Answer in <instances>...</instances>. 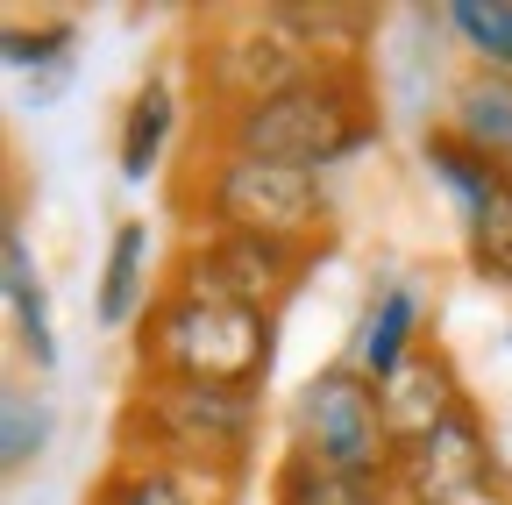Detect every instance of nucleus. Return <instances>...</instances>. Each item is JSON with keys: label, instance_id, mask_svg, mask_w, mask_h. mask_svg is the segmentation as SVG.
<instances>
[{"label": "nucleus", "instance_id": "obj_20", "mask_svg": "<svg viewBox=\"0 0 512 505\" xmlns=\"http://www.w3.org/2000/svg\"><path fill=\"white\" fill-rule=\"evenodd\" d=\"M100 505H200L185 484H178V470L171 463H136V470H121L114 484H107V498Z\"/></svg>", "mask_w": 512, "mask_h": 505}, {"label": "nucleus", "instance_id": "obj_4", "mask_svg": "<svg viewBox=\"0 0 512 505\" xmlns=\"http://www.w3.org/2000/svg\"><path fill=\"white\" fill-rule=\"evenodd\" d=\"M192 207L214 221V235H264V242H299V249H313L320 228H328L320 171L235 157V150H221V164L207 171Z\"/></svg>", "mask_w": 512, "mask_h": 505}, {"label": "nucleus", "instance_id": "obj_8", "mask_svg": "<svg viewBox=\"0 0 512 505\" xmlns=\"http://www.w3.org/2000/svg\"><path fill=\"white\" fill-rule=\"evenodd\" d=\"M392 477H399L406 505H463V498L491 491V484H498V463H491V434H484V420L463 406L448 427H434L427 441L399 449Z\"/></svg>", "mask_w": 512, "mask_h": 505}, {"label": "nucleus", "instance_id": "obj_10", "mask_svg": "<svg viewBox=\"0 0 512 505\" xmlns=\"http://www.w3.org/2000/svg\"><path fill=\"white\" fill-rule=\"evenodd\" d=\"M448 136H463L484 164H498L512 178V72H477L456 93V121H448Z\"/></svg>", "mask_w": 512, "mask_h": 505}, {"label": "nucleus", "instance_id": "obj_13", "mask_svg": "<svg viewBox=\"0 0 512 505\" xmlns=\"http://www.w3.org/2000/svg\"><path fill=\"white\" fill-rule=\"evenodd\" d=\"M143 264H150V228L143 221H121L114 242H107V264H100V299H93L100 328H128L143 313V299H150Z\"/></svg>", "mask_w": 512, "mask_h": 505}, {"label": "nucleus", "instance_id": "obj_12", "mask_svg": "<svg viewBox=\"0 0 512 505\" xmlns=\"http://www.w3.org/2000/svg\"><path fill=\"white\" fill-rule=\"evenodd\" d=\"M0 278H8V313H15V328H22L29 363L50 370V363H57V342H50V292H43L36 264H29V242H22L15 221H8V235H0Z\"/></svg>", "mask_w": 512, "mask_h": 505}, {"label": "nucleus", "instance_id": "obj_15", "mask_svg": "<svg viewBox=\"0 0 512 505\" xmlns=\"http://www.w3.org/2000/svg\"><path fill=\"white\" fill-rule=\"evenodd\" d=\"M420 157H427V171H434V178L448 185V193H456L463 221H470L477 207H491V200L505 193V185H512V178H505L498 164H484V157H477V150H470L463 136H448V129H434V136L420 143Z\"/></svg>", "mask_w": 512, "mask_h": 505}, {"label": "nucleus", "instance_id": "obj_5", "mask_svg": "<svg viewBox=\"0 0 512 505\" xmlns=\"http://www.w3.org/2000/svg\"><path fill=\"white\" fill-rule=\"evenodd\" d=\"M128 434L157 449L150 463H214V470H235L249 456V434H256V392L150 377V392L136 399Z\"/></svg>", "mask_w": 512, "mask_h": 505}, {"label": "nucleus", "instance_id": "obj_17", "mask_svg": "<svg viewBox=\"0 0 512 505\" xmlns=\"http://www.w3.org/2000/svg\"><path fill=\"white\" fill-rule=\"evenodd\" d=\"M43 449H50V406L29 392H8V413H0V463H8V477H22Z\"/></svg>", "mask_w": 512, "mask_h": 505}, {"label": "nucleus", "instance_id": "obj_7", "mask_svg": "<svg viewBox=\"0 0 512 505\" xmlns=\"http://www.w3.org/2000/svg\"><path fill=\"white\" fill-rule=\"evenodd\" d=\"M313 264V249L299 242H264V235H200L185 242V257L171 271V285L185 292H221V299H242L256 313H271Z\"/></svg>", "mask_w": 512, "mask_h": 505}, {"label": "nucleus", "instance_id": "obj_18", "mask_svg": "<svg viewBox=\"0 0 512 505\" xmlns=\"http://www.w3.org/2000/svg\"><path fill=\"white\" fill-rule=\"evenodd\" d=\"M463 228H470V264H477L484 278L512 285V185H505L491 207H477Z\"/></svg>", "mask_w": 512, "mask_h": 505}, {"label": "nucleus", "instance_id": "obj_14", "mask_svg": "<svg viewBox=\"0 0 512 505\" xmlns=\"http://www.w3.org/2000/svg\"><path fill=\"white\" fill-rule=\"evenodd\" d=\"M171 121H178V100H171V79H143L136 100H128L121 114V178L128 185H143L171 143Z\"/></svg>", "mask_w": 512, "mask_h": 505}, {"label": "nucleus", "instance_id": "obj_1", "mask_svg": "<svg viewBox=\"0 0 512 505\" xmlns=\"http://www.w3.org/2000/svg\"><path fill=\"white\" fill-rule=\"evenodd\" d=\"M271 349H278L271 313L221 299V292L164 285L150 299V321H143V363H150V377H171V385L256 392L271 370Z\"/></svg>", "mask_w": 512, "mask_h": 505}, {"label": "nucleus", "instance_id": "obj_6", "mask_svg": "<svg viewBox=\"0 0 512 505\" xmlns=\"http://www.w3.org/2000/svg\"><path fill=\"white\" fill-rule=\"evenodd\" d=\"M320 72H328V57L306 43V29L285 8H271V15H256V22H235L214 43L207 86H214V100L228 114H242V107H264V100H278V93H292V86H306Z\"/></svg>", "mask_w": 512, "mask_h": 505}, {"label": "nucleus", "instance_id": "obj_11", "mask_svg": "<svg viewBox=\"0 0 512 505\" xmlns=\"http://www.w3.org/2000/svg\"><path fill=\"white\" fill-rule=\"evenodd\" d=\"M413 335H420V292L413 285H384L363 313V335H356V370L370 385H384L406 356H413Z\"/></svg>", "mask_w": 512, "mask_h": 505}, {"label": "nucleus", "instance_id": "obj_16", "mask_svg": "<svg viewBox=\"0 0 512 505\" xmlns=\"http://www.w3.org/2000/svg\"><path fill=\"white\" fill-rule=\"evenodd\" d=\"M448 22L491 72H512V0H448Z\"/></svg>", "mask_w": 512, "mask_h": 505}, {"label": "nucleus", "instance_id": "obj_2", "mask_svg": "<svg viewBox=\"0 0 512 505\" xmlns=\"http://www.w3.org/2000/svg\"><path fill=\"white\" fill-rule=\"evenodd\" d=\"M370 143V107L356 93V79L342 65H328L320 79L228 114V150L235 157H264V164H299V171H328L349 150Z\"/></svg>", "mask_w": 512, "mask_h": 505}, {"label": "nucleus", "instance_id": "obj_19", "mask_svg": "<svg viewBox=\"0 0 512 505\" xmlns=\"http://www.w3.org/2000/svg\"><path fill=\"white\" fill-rule=\"evenodd\" d=\"M0 50H8V65L29 72V79L50 72V86H43L36 100H50V93L64 86V72H72V29H36V36H29V29H8V36H0Z\"/></svg>", "mask_w": 512, "mask_h": 505}, {"label": "nucleus", "instance_id": "obj_9", "mask_svg": "<svg viewBox=\"0 0 512 505\" xmlns=\"http://www.w3.org/2000/svg\"><path fill=\"white\" fill-rule=\"evenodd\" d=\"M384 399V427H392V449H413V441H427L434 427H448L470 399H463V377L456 363H448L441 349H413L392 377L377 385Z\"/></svg>", "mask_w": 512, "mask_h": 505}, {"label": "nucleus", "instance_id": "obj_3", "mask_svg": "<svg viewBox=\"0 0 512 505\" xmlns=\"http://www.w3.org/2000/svg\"><path fill=\"white\" fill-rule=\"evenodd\" d=\"M292 456L313 470H335V477H363L384 484L399 463L392 449V427H384V399L356 363H335L299 385L292 399Z\"/></svg>", "mask_w": 512, "mask_h": 505}]
</instances>
